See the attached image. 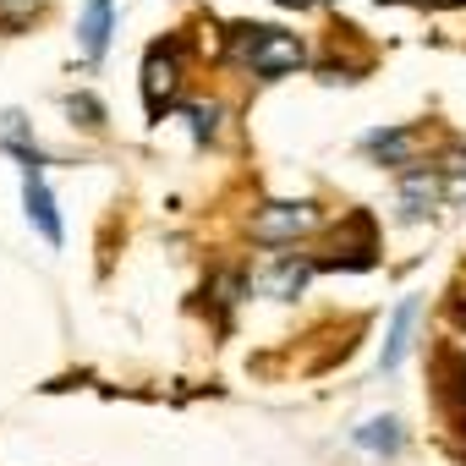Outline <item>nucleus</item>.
<instances>
[{
	"instance_id": "obj_10",
	"label": "nucleus",
	"mask_w": 466,
	"mask_h": 466,
	"mask_svg": "<svg viewBox=\"0 0 466 466\" xmlns=\"http://www.w3.org/2000/svg\"><path fill=\"white\" fill-rule=\"evenodd\" d=\"M357 444H362V450H395V444H400V422H395V417H368V422L357 428Z\"/></svg>"
},
{
	"instance_id": "obj_14",
	"label": "nucleus",
	"mask_w": 466,
	"mask_h": 466,
	"mask_svg": "<svg viewBox=\"0 0 466 466\" xmlns=\"http://www.w3.org/2000/svg\"><path fill=\"white\" fill-rule=\"evenodd\" d=\"M455 198H466V165H461V181H455Z\"/></svg>"
},
{
	"instance_id": "obj_1",
	"label": "nucleus",
	"mask_w": 466,
	"mask_h": 466,
	"mask_svg": "<svg viewBox=\"0 0 466 466\" xmlns=\"http://www.w3.org/2000/svg\"><path fill=\"white\" fill-rule=\"evenodd\" d=\"M237 61H248L258 77H280V72H297L308 50L286 28H237Z\"/></svg>"
},
{
	"instance_id": "obj_6",
	"label": "nucleus",
	"mask_w": 466,
	"mask_h": 466,
	"mask_svg": "<svg viewBox=\"0 0 466 466\" xmlns=\"http://www.w3.org/2000/svg\"><path fill=\"white\" fill-rule=\"evenodd\" d=\"M411 324H417V297H406V302L395 308V324H390V340H384V357H379L384 373L400 368V357H406V346H411Z\"/></svg>"
},
{
	"instance_id": "obj_7",
	"label": "nucleus",
	"mask_w": 466,
	"mask_h": 466,
	"mask_svg": "<svg viewBox=\"0 0 466 466\" xmlns=\"http://www.w3.org/2000/svg\"><path fill=\"white\" fill-rule=\"evenodd\" d=\"M368 154L384 159V165H411L417 132H411V127H400V132H373V137H368Z\"/></svg>"
},
{
	"instance_id": "obj_9",
	"label": "nucleus",
	"mask_w": 466,
	"mask_h": 466,
	"mask_svg": "<svg viewBox=\"0 0 466 466\" xmlns=\"http://www.w3.org/2000/svg\"><path fill=\"white\" fill-rule=\"evenodd\" d=\"M400 198H406V214H422V203L439 198V176L433 170H406L400 176Z\"/></svg>"
},
{
	"instance_id": "obj_12",
	"label": "nucleus",
	"mask_w": 466,
	"mask_h": 466,
	"mask_svg": "<svg viewBox=\"0 0 466 466\" xmlns=\"http://www.w3.org/2000/svg\"><path fill=\"white\" fill-rule=\"evenodd\" d=\"M181 116L192 121V137H198V143H208V137L219 132V105H181Z\"/></svg>"
},
{
	"instance_id": "obj_5",
	"label": "nucleus",
	"mask_w": 466,
	"mask_h": 466,
	"mask_svg": "<svg viewBox=\"0 0 466 466\" xmlns=\"http://www.w3.org/2000/svg\"><path fill=\"white\" fill-rule=\"evenodd\" d=\"M110 23H116V6H110V0H88V6H83L77 50H83L88 61H99V56H105V45H110Z\"/></svg>"
},
{
	"instance_id": "obj_8",
	"label": "nucleus",
	"mask_w": 466,
	"mask_h": 466,
	"mask_svg": "<svg viewBox=\"0 0 466 466\" xmlns=\"http://www.w3.org/2000/svg\"><path fill=\"white\" fill-rule=\"evenodd\" d=\"M308 275H313V264L286 258L280 269H269V275H264V297H297V291L308 286Z\"/></svg>"
},
{
	"instance_id": "obj_3",
	"label": "nucleus",
	"mask_w": 466,
	"mask_h": 466,
	"mask_svg": "<svg viewBox=\"0 0 466 466\" xmlns=\"http://www.w3.org/2000/svg\"><path fill=\"white\" fill-rule=\"evenodd\" d=\"M176 88H181V50L176 45H154L148 61H143V105H148V116H165Z\"/></svg>"
},
{
	"instance_id": "obj_11",
	"label": "nucleus",
	"mask_w": 466,
	"mask_h": 466,
	"mask_svg": "<svg viewBox=\"0 0 466 466\" xmlns=\"http://www.w3.org/2000/svg\"><path fill=\"white\" fill-rule=\"evenodd\" d=\"M39 12H45L39 0H0V28H6V34H17V28H28Z\"/></svg>"
},
{
	"instance_id": "obj_4",
	"label": "nucleus",
	"mask_w": 466,
	"mask_h": 466,
	"mask_svg": "<svg viewBox=\"0 0 466 466\" xmlns=\"http://www.w3.org/2000/svg\"><path fill=\"white\" fill-rule=\"evenodd\" d=\"M23 203H28V219L39 225V237H45L50 248H61V214H56L50 187L39 181V165H23Z\"/></svg>"
},
{
	"instance_id": "obj_13",
	"label": "nucleus",
	"mask_w": 466,
	"mask_h": 466,
	"mask_svg": "<svg viewBox=\"0 0 466 466\" xmlns=\"http://www.w3.org/2000/svg\"><path fill=\"white\" fill-rule=\"evenodd\" d=\"M66 110H72V116H83V127H99V121H105V110H99V99H94V94H72V99H66Z\"/></svg>"
},
{
	"instance_id": "obj_2",
	"label": "nucleus",
	"mask_w": 466,
	"mask_h": 466,
	"mask_svg": "<svg viewBox=\"0 0 466 466\" xmlns=\"http://www.w3.org/2000/svg\"><path fill=\"white\" fill-rule=\"evenodd\" d=\"M313 225H319V208H313V203H264V208L253 214V242L280 248V242L308 237Z\"/></svg>"
}]
</instances>
